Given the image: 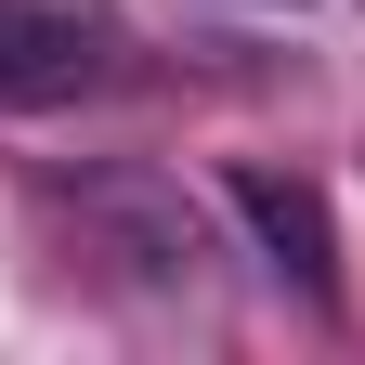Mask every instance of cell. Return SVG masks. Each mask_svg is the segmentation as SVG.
I'll use <instances>...</instances> for the list:
<instances>
[{
  "label": "cell",
  "instance_id": "7a4b0ae2",
  "mask_svg": "<svg viewBox=\"0 0 365 365\" xmlns=\"http://www.w3.org/2000/svg\"><path fill=\"white\" fill-rule=\"evenodd\" d=\"M66 209H78V235H105V261L144 274V287H182V274L209 261L196 209H182L170 182H144V170H91V182H66Z\"/></svg>",
  "mask_w": 365,
  "mask_h": 365
},
{
  "label": "cell",
  "instance_id": "6da1fadb",
  "mask_svg": "<svg viewBox=\"0 0 365 365\" xmlns=\"http://www.w3.org/2000/svg\"><path fill=\"white\" fill-rule=\"evenodd\" d=\"M118 53H130L118 0H0V105H66L118 78Z\"/></svg>",
  "mask_w": 365,
  "mask_h": 365
},
{
  "label": "cell",
  "instance_id": "3957f363",
  "mask_svg": "<svg viewBox=\"0 0 365 365\" xmlns=\"http://www.w3.org/2000/svg\"><path fill=\"white\" fill-rule=\"evenodd\" d=\"M222 209H235V235H248V261L274 274V287L339 300V235H327V196H313L300 170H235Z\"/></svg>",
  "mask_w": 365,
  "mask_h": 365
}]
</instances>
